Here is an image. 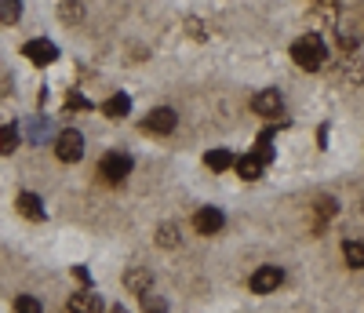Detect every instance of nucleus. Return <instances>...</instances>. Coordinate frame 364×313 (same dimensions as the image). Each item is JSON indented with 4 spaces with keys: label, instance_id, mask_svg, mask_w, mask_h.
I'll list each match as a JSON object with an SVG mask.
<instances>
[{
    "label": "nucleus",
    "instance_id": "nucleus-1",
    "mask_svg": "<svg viewBox=\"0 0 364 313\" xmlns=\"http://www.w3.org/2000/svg\"><path fill=\"white\" fill-rule=\"evenodd\" d=\"M291 58H295V66H302V70H321L324 62H328V51H324V41L317 37V33H306V37H299L295 44H291Z\"/></svg>",
    "mask_w": 364,
    "mask_h": 313
},
{
    "label": "nucleus",
    "instance_id": "nucleus-2",
    "mask_svg": "<svg viewBox=\"0 0 364 313\" xmlns=\"http://www.w3.org/2000/svg\"><path fill=\"white\" fill-rule=\"evenodd\" d=\"M128 175H132V156L128 153L113 149L99 161V179H106V182H124Z\"/></svg>",
    "mask_w": 364,
    "mask_h": 313
},
{
    "label": "nucleus",
    "instance_id": "nucleus-3",
    "mask_svg": "<svg viewBox=\"0 0 364 313\" xmlns=\"http://www.w3.org/2000/svg\"><path fill=\"white\" fill-rule=\"evenodd\" d=\"M55 153H58V161H66V164L80 161V156H84V135L77 128H66L63 135L55 139Z\"/></svg>",
    "mask_w": 364,
    "mask_h": 313
},
{
    "label": "nucleus",
    "instance_id": "nucleus-4",
    "mask_svg": "<svg viewBox=\"0 0 364 313\" xmlns=\"http://www.w3.org/2000/svg\"><path fill=\"white\" fill-rule=\"evenodd\" d=\"M281 280H284V270L281 266H259L252 273V292L255 295H269V292L281 288Z\"/></svg>",
    "mask_w": 364,
    "mask_h": 313
},
{
    "label": "nucleus",
    "instance_id": "nucleus-5",
    "mask_svg": "<svg viewBox=\"0 0 364 313\" xmlns=\"http://www.w3.org/2000/svg\"><path fill=\"white\" fill-rule=\"evenodd\" d=\"M223 226H226V215H223L219 208H200V211L193 215V230H197V233H204V237L219 233Z\"/></svg>",
    "mask_w": 364,
    "mask_h": 313
},
{
    "label": "nucleus",
    "instance_id": "nucleus-6",
    "mask_svg": "<svg viewBox=\"0 0 364 313\" xmlns=\"http://www.w3.org/2000/svg\"><path fill=\"white\" fill-rule=\"evenodd\" d=\"M22 55L29 58V62H33V66H51V62L58 58V48L51 44V41H29L26 48H22Z\"/></svg>",
    "mask_w": 364,
    "mask_h": 313
},
{
    "label": "nucleus",
    "instance_id": "nucleus-7",
    "mask_svg": "<svg viewBox=\"0 0 364 313\" xmlns=\"http://www.w3.org/2000/svg\"><path fill=\"white\" fill-rule=\"evenodd\" d=\"M146 132H154V135L175 132V110H154L146 117Z\"/></svg>",
    "mask_w": 364,
    "mask_h": 313
},
{
    "label": "nucleus",
    "instance_id": "nucleus-8",
    "mask_svg": "<svg viewBox=\"0 0 364 313\" xmlns=\"http://www.w3.org/2000/svg\"><path fill=\"white\" fill-rule=\"evenodd\" d=\"M252 110L262 113V117H277V113L284 110V102H281L277 91H259V95L252 99Z\"/></svg>",
    "mask_w": 364,
    "mask_h": 313
},
{
    "label": "nucleus",
    "instance_id": "nucleus-9",
    "mask_svg": "<svg viewBox=\"0 0 364 313\" xmlns=\"http://www.w3.org/2000/svg\"><path fill=\"white\" fill-rule=\"evenodd\" d=\"M70 313H106L102 299L99 295H91V292H77L70 299Z\"/></svg>",
    "mask_w": 364,
    "mask_h": 313
},
{
    "label": "nucleus",
    "instance_id": "nucleus-10",
    "mask_svg": "<svg viewBox=\"0 0 364 313\" xmlns=\"http://www.w3.org/2000/svg\"><path fill=\"white\" fill-rule=\"evenodd\" d=\"M233 164H237V175H240V179H259L262 168H266V161H262L259 153H245V156H240V161H233Z\"/></svg>",
    "mask_w": 364,
    "mask_h": 313
},
{
    "label": "nucleus",
    "instance_id": "nucleus-11",
    "mask_svg": "<svg viewBox=\"0 0 364 313\" xmlns=\"http://www.w3.org/2000/svg\"><path fill=\"white\" fill-rule=\"evenodd\" d=\"M18 211L29 218V223H41L44 218V201L37 193H18Z\"/></svg>",
    "mask_w": 364,
    "mask_h": 313
},
{
    "label": "nucleus",
    "instance_id": "nucleus-12",
    "mask_svg": "<svg viewBox=\"0 0 364 313\" xmlns=\"http://www.w3.org/2000/svg\"><path fill=\"white\" fill-rule=\"evenodd\" d=\"M102 110H106V117H128V113H132V99L124 95V91H117L113 99H106Z\"/></svg>",
    "mask_w": 364,
    "mask_h": 313
},
{
    "label": "nucleus",
    "instance_id": "nucleus-13",
    "mask_svg": "<svg viewBox=\"0 0 364 313\" xmlns=\"http://www.w3.org/2000/svg\"><path fill=\"white\" fill-rule=\"evenodd\" d=\"M124 285L132 288V295H149V273L146 270H132V273H124Z\"/></svg>",
    "mask_w": 364,
    "mask_h": 313
},
{
    "label": "nucleus",
    "instance_id": "nucleus-14",
    "mask_svg": "<svg viewBox=\"0 0 364 313\" xmlns=\"http://www.w3.org/2000/svg\"><path fill=\"white\" fill-rule=\"evenodd\" d=\"M204 164H208L211 171H226V168H233V153H230V149H211V153L204 156Z\"/></svg>",
    "mask_w": 364,
    "mask_h": 313
},
{
    "label": "nucleus",
    "instance_id": "nucleus-15",
    "mask_svg": "<svg viewBox=\"0 0 364 313\" xmlns=\"http://www.w3.org/2000/svg\"><path fill=\"white\" fill-rule=\"evenodd\" d=\"M343 255L353 270H364V240H346L343 244Z\"/></svg>",
    "mask_w": 364,
    "mask_h": 313
},
{
    "label": "nucleus",
    "instance_id": "nucleus-16",
    "mask_svg": "<svg viewBox=\"0 0 364 313\" xmlns=\"http://www.w3.org/2000/svg\"><path fill=\"white\" fill-rule=\"evenodd\" d=\"M22 18V0H0V22L15 26Z\"/></svg>",
    "mask_w": 364,
    "mask_h": 313
},
{
    "label": "nucleus",
    "instance_id": "nucleus-17",
    "mask_svg": "<svg viewBox=\"0 0 364 313\" xmlns=\"http://www.w3.org/2000/svg\"><path fill=\"white\" fill-rule=\"evenodd\" d=\"M336 211H339V201L321 197V201H317V230H324V223H328V218L336 215Z\"/></svg>",
    "mask_w": 364,
    "mask_h": 313
},
{
    "label": "nucleus",
    "instance_id": "nucleus-18",
    "mask_svg": "<svg viewBox=\"0 0 364 313\" xmlns=\"http://www.w3.org/2000/svg\"><path fill=\"white\" fill-rule=\"evenodd\" d=\"M15 146H18V132H15V124H8V128H0V153L11 156V153H15Z\"/></svg>",
    "mask_w": 364,
    "mask_h": 313
},
{
    "label": "nucleus",
    "instance_id": "nucleus-19",
    "mask_svg": "<svg viewBox=\"0 0 364 313\" xmlns=\"http://www.w3.org/2000/svg\"><path fill=\"white\" fill-rule=\"evenodd\" d=\"M58 15H63V22H80V18H84L80 0H63V8H58Z\"/></svg>",
    "mask_w": 364,
    "mask_h": 313
},
{
    "label": "nucleus",
    "instance_id": "nucleus-20",
    "mask_svg": "<svg viewBox=\"0 0 364 313\" xmlns=\"http://www.w3.org/2000/svg\"><path fill=\"white\" fill-rule=\"evenodd\" d=\"M157 244H164V248H178V230H175L171 223L157 226Z\"/></svg>",
    "mask_w": 364,
    "mask_h": 313
},
{
    "label": "nucleus",
    "instance_id": "nucleus-21",
    "mask_svg": "<svg viewBox=\"0 0 364 313\" xmlns=\"http://www.w3.org/2000/svg\"><path fill=\"white\" fill-rule=\"evenodd\" d=\"M15 313H41V302L33 295H18L15 299Z\"/></svg>",
    "mask_w": 364,
    "mask_h": 313
},
{
    "label": "nucleus",
    "instance_id": "nucleus-22",
    "mask_svg": "<svg viewBox=\"0 0 364 313\" xmlns=\"http://www.w3.org/2000/svg\"><path fill=\"white\" fill-rule=\"evenodd\" d=\"M29 139H33V142L48 139V124H33V132H29Z\"/></svg>",
    "mask_w": 364,
    "mask_h": 313
},
{
    "label": "nucleus",
    "instance_id": "nucleus-23",
    "mask_svg": "<svg viewBox=\"0 0 364 313\" xmlns=\"http://www.w3.org/2000/svg\"><path fill=\"white\" fill-rule=\"evenodd\" d=\"M66 106H70V110H87V99H84V95H70Z\"/></svg>",
    "mask_w": 364,
    "mask_h": 313
}]
</instances>
